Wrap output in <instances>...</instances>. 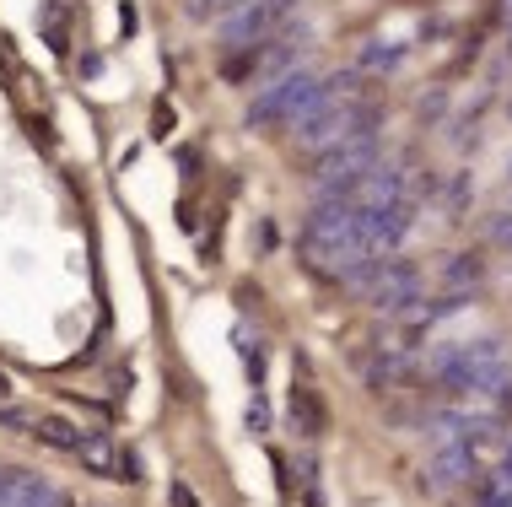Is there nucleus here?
<instances>
[{
	"instance_id": "1",
	"label": "nucleus",
	"mask_w": 512,
	"mask_h": 507,
	"mask_svg": "<svg viewBox=\"0 0 512 507\" xmlns=\"http://www.w3.org/2000/svg\"><path fill=\"white\" fill-rule=\"evenodd\" d=\"M432 378L448 394H507L512 389V367L496 340H464V346H442L432 351Z\"/></svg>"
},
{
	"instance_id": "2",
	"label": "nucleus",
	"mask_w": 512,
	"mask_h": 507,
	"mask_svg": "<svg viewBox=\"0 0 512 507\" xmlns=\"http://www.w3.org/2000/svg\"><path fill=\"white\" fill-rule=\"evenodd\" d=\"M372 125H378V108L362 103V98H324L313 108V114L297 119V152H329V146L340 141H356V135H367Z\"/></svg>"
},
{
	"instance_id": "3",
	"label": "nucleus",
	"mask_w": 512,
	"mask_h": 507,
	"mask_svg": "<svg viewBox=\"0 0 512 507\" xmlns=\"http://www.w3.org/2000/svg\"><path fill=\"white\" fill-rule=\"evenodd\" d=\"M324 103V76H308V71H286L275 76L265 92H259L254 103H248L243 125L248 130H275V125H297L302 114H313V108Z\"/></svg>"
},
{
	"instance_id": "4",
	"label": "nucleus",
	"mask_w": 512,
	"mask_h": 507,
	"mask_svg": "<svg viewBox=\"0 0 512 507\" xmlns=\"http://www.w3.org/2000/svg\"><path fill=\"white\" fill-rule=\"evenodd\" d=\"M372 162H378V130H367V135H356V141H340V146H329V152H318L313 173H308L313 189H318V200H351Z\"/></svg>"
},
{
	"instance_id": "5",
	"label": "nucleus",
	"mask_w": 512,
	"mask_h": 507,
	"mask_svg": "<svg viewBox=\"0 0 512 507\" xmlns=\"http://www.w3.org/2000/svg\"><path fill=\"white\" fill-rule=\"evenodd\" d=\"M351 292H362V303L378 308V313H410L421 303V270H415L410 259H383L378 254L362 276L351 281Z\"/></svg>"
},
{
	"instance_id": "6",
	"label": "nucleus",
	"mask_w": 512,
	"mask_h": 507,
	"mask_svg": "<svg viewBox=\"0 0 512 507\" xmlns=\"http://www.w3.org/2000/svg\"><path fill=\"white\" fill-rule=\"evenodd\" d=\"M292 6H297V0H248V6H238V11L227 17V27H221V49H227V54L265 49L270 38L286 27Z\"/></svg>"
},
{
	"instance_id": "7",
	"label": "nucleus",
	"mask_w": 512,
	"mask_h": 507,
	"mask_svg": "<svg viewBox=\"0 0 512 507\" xmlns=\"http://www.w3.org/2000/svg\"><path fill=\"white\" fill-rule=\"evenodd\" d=\"M415 227V200H394V205H378V211H362V238L372 254H389L410 238Z\"/></svg>"
},
{
	"instance_id": "8",
	"label": "nucleus",
	"mask_w": 512,
	"mask_h": 507,
	"mask_svg": "<svg viewBox=\"0 0 512 507\" xmlns=\"http://www.w3.org/2000/svg\"><path fill=\"white\" fill-rule=\"evenodd\" d=\"M0 507H71V497L33 470H0Z\"/></svg>"
},
{
	"instance_id": "9",
	"label": "nucleus",
	"mask_w": 512,
	"mask_h": 507,
	"mask_svg": "<svg viewBox=\"0 0 512 507\" xmlns=\"http://www.w3.org/2000/svg\"><path fill=\"white\" fill-rule=\"evenodd\" d=\"M475 475H480V454H475V443H453V448H437V459L426 464L421 486H426V491H448V486L475 481Z\"/></svg>"
},
{
	"instance_id": "10",
	"label": "nucleus",
	"mask_w": 512,
	"mask_h": 507,
	"mask_svg": "<svg viewBox=\"0 0 512 507\" xmlns=\"http://www.w3.org/2000/svg\"><path fill=\"white\" fill-rule=\"evenodd\" d=\"M76 459L87 464L92 475H108V481H114V470H119V448H114V437H108V432H81Z\"/></svg>"
},
{
	"instance_id": "11",
	"label": "nucleus",
	"mask_w": 512,
	"mask_h": 507,
	"mask_svg": "<svg viewBox=\"0 0 512 507\" xmlns=\"http://www.w3.org/2000/svg\"><path fill=\"white\" fill-rule=\"evenodd\" d=\"M33 437H38L44 448L71 454V459H76V448H81V427H76V421H65V416H38V421H33Z\"/></svg>"
},
{
	"instance_id": "12",
	"label": "nucleus",
	"mask_w": 512,
	"mask_h": 507,
	"mask_svg": "<svg viewBox=\"0 0 512 507\" xmlns=\"http://www.w3.org/2000/svg\"><path fill=\"white\" fill-rule=\"evenodd\" d=\"M292 421L302 437H324V400L308 389V383H297L292 389Z\"/></svg>"
},
{
	"instance_id": "13",
	"label": "nucleus",
	"mask_w": 512,
	"mask_h": 507,
	"mask_svg": "<svg viewBox=\"0 0 512 507\" xmlns=\"http://www.w3.org/2000/svg\"><path fill=\"white\" fill-rule=\"evenodd\" d=\"M399 60H405V44H389V38H367V49H362V65H367V71H394Z\"/></svg>"
},
{
	"instance_id": "14",
	"label": "nucleus",
	"mask_w": 512,
	"mask_h": 507,
	"mask_svg": "<svg viewBox=\"0 0 512 507\" xmlns=\"http://www.w3.org/2000/svg\"><path fill=\"white\" fill-rule=\"evenodd\" d=\"M232 340H238V356H243V373H248V383H265V351H259V340H248V330L238 324V330H232Z\"/></svg>"
},
{
	"instance_id": "15",
	"label": "nucleus",
	"mask_w": 512,
	"mask_h": 507,
	"mask_svg": "<svg viewBox=\"0 0 512 507\" xmlns=\"http://www.w3.org/2000/svg\"><path fill=\"white\" fill-rule=\"evenodd\" d=\"M480 270H486V265H480V254H453L442 276H448L453 286H464V281H480Z\"/></svg>"
},
{
	"instance_id": "16",
	"label": "nucleus",
	"mask_w": 512,
	"mask_h": 507,
	"mask_svg": "<svg viewBox=\"0 0 512 507\" xmlns=\"http://www.w3.org/2000/svg\"><path fill=\"white\" fill-rule=\"evenodd\" d=\"M238 6H248V0H189V17L205 22V17H232Z\"/></svg>"
},
{
	"instance_id": "17",
	"label": "nucleus",
	"mask_w": 512,
	"mask_h": 507,
	"mask_svg": "<svg viewBox=\"0 0 512 507\" xmlns=\"http://www.w3.org/2000/svg\"><path fill=\"white\" fill-rule=\"evenodd\" d=\"M243 427L248 432H270V405L259 400V389H254V400H248V410H243Z\"/></svg>"
},
{
	"instance_id": "18",
	"label": "nucleus",
	"mask_w": 512,
	"mask_h": 507,
	"mask_svg": "<svg viewBox=\"0 0 512 507\" xmlns=\"http://www.w3.org/2000/svg\"><path fill=\"white\" fill-rule=\"evenodd\" d=\"M44 33H49V44H54V49L71 44V38H65V11H60V6H44Z\"/></svg>"
},
{
	"instance_id": "19",
	"label": "nucleus",
	"mask_w": 512,
	"mask_h": 507,
	"mask_svg": "<svg viewBox=\"0 0 512 507\" xmlns=\"http://www.w3.org/2000/svg\"><path fill=\"white\" fill-rule=\"evenodd\" d=\"M114 481H146V475H141V454H135V448H124V454H119V470H114Z\"/></svg>"
},
{
	"instance_id": "20",
	"label": "nucleus",
	"mask_w": 512,
	"mask_h": 507,
	"mask_svg": "<svg viewBox=\"0 0 512 507\" xmlns=\"http://www.w3.org/2000/svg\"><path fill=\"white\" fill-rule=\"evenodd\" d=\"M464 200H469V173H453V184H448V211L459 216Z\"/></svg>"
},
{
	"instance_id": "21",
	"label": "nucleus",
	"mask_w": 512,
	"mask_h": 507,
	"mask_svg": "<svg viewBox=\"0 0 512 507\" xmlns=\"http://www.w3.org/2000/svg\"><path fill=\"white\" fill-rule=\"evenodd\" d=\"M491 238H496V249H507V254H512V211L491 216Z\"/></svg>"
},
{
	"instance_id": "22",
	"label": "nucleus",
	"mask_w": 512,
	"mask_h": 507,
	"mask_svg": "<svg viewBox=\"0 0 512 507\" xmlns=\"http://www.w3.org/2000/svg\"><path fill=\"white\" fill-rule=\"evenodd\" d=\"M168 502H173V507H200V497H195L184 481H168Z\"/></svg>"
},
{
	"instance_id": "23",
	"label": "nucleus",
	"mask_w": 512,
	"mask_h": 507,
	"mask_svg": "<svg viewBox=\"0 0 512 507\" xmlns=\"http://www.w3.org/2000/svg\"><path fill=\"white\" fill-rule=\"evenodd\" d=\"M168 130H173V108L157 103V114H151V135H168Z\"/></svg>"
},
{
	"instance_id": "24",
	"label": "nucleus",
	"mask_w": 512,
	"mask_h": 507,
	"mask_svg": "<svg viewBox=\"0 0 512 507\" xmlns=\"http://www.w3.org/2000/svg\"><path fill=\"white\" fill-rule=\"evenodd\" d=\"M507 60H512V33H507Z\"/></svg>"
},
{
	"instance_id": "25",
	"label": "nucleus",
	"mask_w": 512,
	"mask_h": 507,
	"mask_svg": "<svg viewBox=\"0 0 512 507\" xmlns=\"http://www.w3.org/2000/svg\"><path fill=\"white\" fill-rule=\"evenodd\" d=\"M507 464H512V443H507Z\"/></svg>"
}]
</instances>
